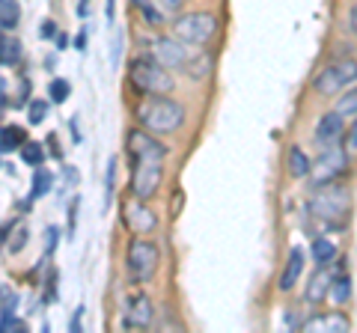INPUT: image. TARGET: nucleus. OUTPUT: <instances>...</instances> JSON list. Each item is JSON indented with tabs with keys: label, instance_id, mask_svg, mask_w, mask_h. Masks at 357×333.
<instances>
[{
	"label": "nucleus",
	"instance_id": "nucleus-1",
	"mask_svg": "<svg viewBox=\"0 0 357 333\" xmlns=\"http://www.w3.org/2000/svg\"><path fill=\"white\" fill-rule=\"evenodd\" d=\"M134 119L152 134H176L185 122V107L170 95H140L134 104Z\"/></svg>",
	"mask_w": 357,
	"mask_h": 333
},
{
	"label": "nucleus",
	"instance_id": "nucleus-2",
	"mask_svg": "<svg viewBox=\"0 0 357 333\" xmlns=\"http://www.w3.org/2000/svg\"><path fill=\"white\" fill-rule=\"evenodd\" d=\"M307 212L321 220V226L328 229H342L349 224V212H351V194L349 187H342L340 182L312 187V194L307 199Z\"/></svg>",
	"mask_w": 357,
	"mask_h": 333
},
{
	"label": "nucleus",
	"instance_id": "nucleus-3",
	"mask_svg": "<svg viewBox=\"0 0 357 333\" xmlns=\"http://www.w3.org/2000/svg\"><path fill=\"white\" fill-rule=\"evenodd\" d=\"M128 84H131V90L140 95H167V93H173V86H176L170 69L155 60V54H140V57L131 60Z\"/></svg>",
	"mask_w": 357,
	"mask_h": 333
},
{
	"label": "nucleus",
	"instance_id": "nucleus-4",
	"mask_svg": "<svg viewBox=\"0 0 357 333\" xmlns=\"http://www.w3.org/2000/svg\"><path fill=\"white\" fill-rule=\"evenodd\" d=\"M161 265V250L155 247V241L149 238H131L128 241V250H126V268H128V277L131 283H149L155 271Z\"/></svg>",
	"mask_w": 357,
	"mask_h": 333
},
{
	"label": "nucleus",
	"instance_id": "nucleus-5",
	"mask_svg": "<svg viewBox=\"0 0 357 333\" xmlns=\"http://www.w3.org/2000/svg\"><path fill=\"white\" fill-rule=\"evenodd\" d=\"M215 33H218V18L211 13H185L176 15L173 21V36H178L185 45L203 48L215 39Z\"/></svg>",
	"mask_w": 357,
	"mask_h": 333
},
{
	"label": "nucleus",
	"instance_id": "nucleus-6",
	"mask_svg": "<svg viewBox=\"0 0 357 333\" xmlns=\"http://www.w3.org/2000/svg\"><path fill=\"white\" fill-rule=\"evenodd\" d=\"M349 152H351V149H342L340 143H337V146L321 149V152H319V158L312 161V170H310L312 187H321V185L340 182L342 176L349 173Z\"/></svg>",
	"mask_w": 357,
	"mask_h": 333
},
{
	"label": "nucleus",
	"instance_id": "nucleus-7",
	"mask_svg": "<svg viewBox=\"0 0 357 333\" xmlns=\"http://www.w3.org/2000/svg\"><path fill=\"white\" fill-rule=\"evenodd\" d=\"M164 182V158H137L131 161V196L149 199L158 194Z\"/></svg>",
	"mask_w": 357,
	"mask_h": 333
},
{
	"label": "nucleus",
	"instance_id": "nucleus-8",
	"mask_svg": "<svg viewBox=\"0 0 357 333\" xmlns=\"http://www.w3.org/2000/svg\"><path fill=\"white\" fill-rule=\"evenodd\" d=\"M126 155H128V164L137 158H167V146L161 140H155L152 131L137 125L126 134Z\"/></svg>",
	"mask_w": 357,
	"mask_h": 333
},
{
	"label": "nucleus",
	"instance_id": "nucleus-9",
	"mask_svg": "<svg viewBox=\"0 0 357 333\" xmlns=\"http://www.w3.org/2000/svg\"><path fill=\"white\" fill-rule=\"evenodd\" d=\"M122 220L126 226L134 232V235H149V232L158 229V217L146 206V199H137V196H128L122 203Z\"/></svg>",
	"mask_w": 357,
	"mask_h": 333
},
{
	"label": "nucleus",
	"instance_id": "nucleus-10",
	"mask_svg": "<svg viewBox=\"0 0 357 333\" xmlns=\"http://www.w3.org/2000/svg\"><path fill=\"white\" fill-rule=\"evenodd\" d=\"M152 54L167 69H185L188 63V45L178 36H158L152 42Z\"/></svg>",
	"mask_w": 357,
	"mask_h": 333
},
{
	"label": "nucleus",
	"instance_id": "nucleus-11",
	"mask_svg": "<svg viewBox=\"0 0 357 333\" xmlns=\"http://www.w3.org/2000/svg\"><path fill=\"white\" fill-rule=\"evenodd\" d=\"M345 134V116H340L337 110H328L316 119V128H312V137H316L319 149H328V146H337Z\"/></svg>",
	"mask_w": 357,
	"mask_h": 333
},
{
	"label": "nucleus",
	"instance_id": "nucleus-12",
	"mask_svg": "<svg viewBox=\"0 0 357 333\" xmlns=\"http://www.w3.org/2000/svg\"><path fill=\"white\" fill-rule=\"evenodd\" d=\"M155 318V307L146 292H131L126 301V321L122 327H149Z\"/></svg>",
	"mask_w": 357,
	"mask_h": 333
},
{
	"label": "nucleus",
	"instance_id": "nucleus-13",
	"mask_svg": "<svg viewBox=\"0 0 357 333\" xmlns=\"http://www.w3.org/2000/svg\"><path fill=\"white\" fill-rule=\"evenodd\" d=\"M345 86H349V84H345V77H342V72H340L337 63L325 65V69H321L316 77H312V93H316V95H325V98L340 95Z\"/></svg>",
	"mask_w": 357,
	"mask_h": 333
},
{
	"label": "nucleus",
	"instance_id": "nucleus-14",
	"mask_svg": "<svg viewBox=\"0 0 357 333\" xmlns=\"http://www.w3.org/2000/svg\"><path fill=\"white\" fill-rule=\"evenodd\" d=\"M304 265H307V253L295 244V247L289 250L286 265H283V274H280V292H283V295H289V292H292V288L298 286L301 274H304Z\"/></svg>",
	"mask_w": 357,
	"mask_h": 333
},
{
	"label": "nucleus",
	"instance_id": "nucleus-15",
	"mask_svg": "<svg viewBox=\"0 0 357 333\" xmlns=\"http://www.w3.org/2000/svg\"><path fill=\"white\" fill-rule=\"evenodd\" d=\"M301 330H307V333H316V330H325V333H345V330H351V321H349V316H342L340 309H333V313L307 318Z\"/></svg>",
	"mask_w": 357,
	"mask_h": 333
},
{
	"label": "nucleus",
	"instance_id": "nucleus-16",
	"mask_svg": "<svg viewBox=\"0 0 357 333\" xmlns=\"http://www.w3.org/2000/svg\"><path fill=\"white\" fill-rule=\"evenodd\" d=\"M331 283H333V277L328 268H319L316 274L307 280V288H304V301L307 304H321L325 297H331Z\"/></svg>",
	"mask_w": 357,
	"mask_h": 333
},
{
	"label": "nucleus",
	"instance_id": "nucleus-17",
	"mask_svg": "<svg viewBox=\"0 0 357 333\" xmlns=\"http://www.w3.org/2000/svg\"><path fill=\"white\" fill-rule=\"evenodd\" d=\"M310 256H312V262H316L319 268H331V265L340 259V247L331 238L316 235V238H312V244H310Z\"/></svg>",
	"mask_w": 357,
	"mask_h": 333
},
{
	"label": "nucleus",
	"instance_id": "nucleus-18",
	"mask_svg": "<svg viewBox=\"0 0 357 333\" xmlns=\"http://www.w3.org/2000/svg\"><path fill=\"white\" fill-rule=\"evenodd\" d=\"M286 170L292 179H307L310 170H312V161L307 158V152L301 146H289V155H286Z\"/></svg>",
	"mask_w": 357,
	"mask_h": 333
},
{
	"label": "nucleus",
	"instance_id": "nucleus-19",
	"mask_svg": "<svg viewBox=\"0 0 357 333\" xmlns=\"http://www.w3.org/2000/svg\"><path fill=\"white\" fill-rule=\"evenodd\" d=\"M24 57V48H21V42L13 36V33H3V39H0V63H3V69H15Z\"/></svg>",
	"mask_w": 357,
	"mask_h": 333
},
{
	"label": "nucleus",
	"instance_id": "nucleus-20",
	"mask_svg": "<svg viewBox=\"0 0 357 333\" xmlns=\"http://www.w3.org/2000/svg\"><path fill=\"white\" fill-rule=\"evenodd\" d=\"M51 187H54V173L48 170V166H33V182H30V196L33 199H42V196H48L51 194Z\"/></svg>",
	"mask_w": 357,
	"mask_h": 333
},
{
	"label": "nucleus",
	"instance_id": "nucleus-21",
	"mask_svg": "<svg viewBox=\"0 0 357 333\" xmlns=\"http://www.w3.org/2000/svg\"><path fill=\"white\" fill-rule=\"evenodd\" d=\"M211 65H215V57L206 51H199L197 57H188V63H185V72H188V77H194V81H203V77H208L211 75Z\"/></svg>",
	"mask_w": 357,
	"mask_h": 333
},
{
	"label": "nucleus",
	"instance_id": "nucleus-22",
	"mask_svg": "<svg viewBox=\"0 0 357 333\" xmlns=\"http://www.w3.org/2000/svg\"><path fill=\"white\" fill-rule=\"evenodd\" d=\"M18 155H21V164H27V166H42L45 158H48V146H45V143H39V140H27L24 146L18 149Z\"/></svg>",
	"mask_w": 357,
	"mask_h": 333
},
{
	"label": "nucleus",
	"instance_id": "nucleus-23",
	"mask_svg": "<svg viewBox=\"0 0 357 333\" xmlns=\"http://www.w3.org/2000/svg\"><path fill=\"white\" fill-rule=\"evenodd\" d=\"M0 149H3V155L9 152H18L21 146L27 143V134H24V128H18V125H3V131H0Z\"/></svg>",
	"mask_w": 357,
	"mask_h": 333
},
{
	"label": "nucleus",
	"instance_id": "nucleus-24",
	"mask_svg": "<svg viewBox=\"0 0 357 333\" xmlns=\"http://www.w3.org/2000/svg\"><path fill=\"white\" fill-rule=\"evenodd\" d=\"M21 21V3L18 0H0V27L3 33H13Z\"/></svg>",
	"mask_w": 357,
	"mask_h": 333
},
{
	"label": "nucleus",
	"instance_id": "nucleus-25",
	"mask_svg": "<svg viewBox=\"0 0 357 333\" xmlns=\"http://www.w3.org/2000/svg\"><path fill=\"white\" fill-rule=\"evenodd\" d=\"M340 116L345 119H354L357 116V86H345V90L337 95V104H333Z\"/></svg>",
	"mask_w": 357,
	"mask_h": 333
},
{
	"label": "nucleus",
	"instance_id": "nucleus-26",
	"mask_svg": "<svg viewBox=\"0 0 357 333\" xmlns=\"http://www.w3.org/2000/svg\"><path fill=\"white\" fill-rule=\"evenodd\" d=\"M331 297H333V304H337V307H342V304L351 301V277H349V274L333 277V283H331Z\"/></svg>",
	"mask_w": 357,
	"mask_h": 333
},
{
	"label": "nucleus",
	"instance_id": "nucleus-27",
	"mask_svg": "<svg viewBox=\"0 0 357 333\" xmlns=\"http://www.w3.org/2000/svg\"><path fill=\"white\" fill-rule=\"evenodd\" d=\"M114 191H116V158L107 161V170H105V199H102V212L107 215L110 203H114Z\"/></svg>",
	"mask_w": 357,
	"mask_h": 333
},
{
	"label": "nucleus",
	"instance_id": "nucleus-28",
	"mask_svg": "<svg viewBox=\"0 0 357 333\" xmlns=\"http://www.w3.org/2000/svg\"><path fill=\"white\" fill-rule=\"evenodd\" d=\"M72 95V84L66 81V77H54V81L48 84V98L51 104H66Z\"/></svg>",
	"mask_w": 357,
	"mask_h": 333
},
{
	"label": "nucleus",
	"instance_id": "nucleus-29",
	"mask_svg": "<svg viewBox=\"0 0 357 333\" xmlns=\"http://www.w3.org/2000/svg\"><path fill=\"white\" fill-rule=\"evenodd\" d=\"M48 104H51V98H30L27 102V122L30 125H42L45 116H48Z\"/></svg>",
	"mask_w": 357,
	"mask_h": 333
},
{
	"label": "nucleus",
	"instance_id": "nucleus-30",
	"mask_svg": "<svg viewBox=\"0 0 357 333\" xmlns=\"http://www.w3.org/2000/svg\"><path fill=\"white\" fill-rule=\"evenodd\" d=\"M13 235H15V238L6 241V250H9V253H21V250L27 247V241H30V229H27V226H15Z\"/></svg>",
	"mask_w": 357,
	"mask_h": 333
},
{
	"label": "nucleus",
	"instance_id": "nucleus-31",
	"mask_svg": "<svg viewBox=\"0 0 357 333\" xmlns=\"http://www.w3.org/2000/svg\"><path fill=\"white\" fill-rule=\"evenodd\" d=\"M137 9H140V15H143V21H146L149 27H161V24H164V15H161V9H155L152 3H146V0H140V3H137Z\"/></svg>",
	"mask_w": 357,
	"mask_h": 333
},
{
	"label": "nucleus",
	"instance_id": "nucleus-32",
	"mask_svg": "<svg viewBox=\"0 0 357 333\" xmlns=\"http://www.w3.org/2000/svg\"><path fill=\"white\" fill-rule=\"evenodd\" d=\"M57 241H60V229H57V226H45V259H48L51 253H54Z\"/></svg>",
	"mask_w": 357,
	"mask_h": 333
},
{
	"label": "nucleus",
	"instance_id": "nucleus-33",
	"mask_svg": "<svg viewBox=\"0 0 357 333\" xmlns=\"http://www.w3.org/2000/svg\"><path fill=\"white\" fill-rule=\"evenodd\" d=\"M45 146H48V155H51V158L63 161V149H60V143H57V134H48V137H45Z\"/></svg>",
	"mask_w": 357,
	"mask_h": 333
},
{
	"label": "nucleus",
	"instance_id": "nucleus-34",
	"mask_svg": "<svg viewBox=\"0 0 357 333\" xmlns=\"http://www.w3.org/2000/svg\"><path fill=\"white\" fill-rule=\"evenodd\" d=\"M77 206H81V199H72V203H69V238L75 235V229H77Z\"/></svg>",
	"mask_w": 357,
	"mask_h": 333
},
{
	"label": "nucleus",
	"instance_id": "nucleus-35",
	"mask_svg": "<svg viewBox=\"0 0 357 333\" xmlns=\"http://www.w3.org/2000/svg\"><path fill=\"white\" fill-rule=\"evenodd\" d=\"M81 325H84V304L72 313V318H69V330H72V333H81Z\"/></svg>",
	"mask_w": 357,
	"mask_h": 333
},
{
	"label": "nucleus",
	"instance_id": "nucleus-36",
	"mask_svg": "<svg viewBox=\"0 0 357 333\" xmlns=\"http://www.w3.org/2000/svg\"><path fill=\"white\" fill-rule=\"evenodd\" d=\"M57 24H54V21H45V24H42V30H39V36L42 39H54V36H57Z\"/></svg>",
	"mask_w": 357,
	"mask_h": 333
},
{
	"label": "nucleus",
	"instance_id": "nucleus-37",
	"mask_svg": "<svg viewBox=\"0 0 357 333\" xmlns=\"http://www.w3.org/2000/svg\"><path fill=\"white\" fill-rule=\"evenodd\" d=\"M89 13H93V0H81V3H77V18L86 21Z\"/></svg>",
	"mask_w": 357,
	"mask_h": 333
},
{
	"label": "nucleus",
	"instance_id": "nucleus-38",
	"mask_svg": "<svg viewBox=\"0 0 357 333\" xmlns=\"http://www.w3.org/2000/svg\"><path fill=\"white\" fill-rule=\"evenodd\" d=\"M86 42H89V36H86V30H81V33H77V36H75V48H77V51H81V54H86Z\"/></svg>",
	"mask_w": 357,
	"mask_h": 333
},
{
	"label": "nucleus",
	"instance_id": "nucleus-39",
	"mask_svg": "<svg viewBox=\"0 0 357 333\" xmlns=\"http://www.w3.org/2000/svg\"><path fill=\"white\" fill-rule=\"evenodd\" d=\"M349 149H351V152H357V116H354L351 128H349Z\"/></svg>",
	"mask_w": 357,
	"mask_h": 333
},
{
	"label": "nucleus",
	"instance_id": "nucleus-40",
	"mask_svg": "<svg viewBox=\"0 0 357 333\" xmlns=\"http://www.w3.org/2000/svg\"><path fill=\"white\" fill-rule=\"evenodd\" d=\"M105 15H107V24L116 18V0H105Z\"/></svg>",
	"mask_w": 357,
	"mask_h": 333
},
{
	"label": "nucleus",
	"instance_id": "nucleus-41",
	"mask_svg": "<svg viewBox=\"0 0 357 333\" xmlns=\"http://www.w3.org/2000/svg\"><path fill=\"white\" fill-rule=\"evenodd\" d=\"M69 128H72V137H75V143H84V134H81V125H77V116H72V122H69Z\"/></svg>",
	"mask_w": 357,
	"mask_h": 333
},
{
	"label": "nucleus",
	"instance_id": "nucleus-42",
	"mask_svg": "<svg viewBox=\"0 0 357 333\" xmlns=\"http://www.w3.org/2000/svg\"><path fill=\"white\" fill-rule=\"evenodd\" d=\"M54 45H57V51H66V48H69V36H66V33L60 30L57 36H54Z\"/></svg>",
	"mask_w": 357,
	"mask_h": 333
},
{
	"label": "nucleus",
	"instance_id": "nucleus-43",
	"mask_svg": "<svg viewBox=\"0 0 357 333\" xmlns=\"http://www.w3.org/2000/svg\"><path fill=\"white\" fill-rule=\"evenodd\" d=\"M119 54H122V36L114 39V57H110V63H114V65H119Z\"/></svg>",
	"mask_w": 357,
	"mask_h": 333
},
{
	"label": "nucleus",
	"instance_id": "nucleus-44",
	"mask_svg": "<svg viewBox=\"0 0 357 333\" xmlns=\"http://www.w3.org/2000/svg\"><path fill=\"white\" fill-rule=\"evenodd\" d=\"M349 27H351V33L357 36V3L349 9Z\"/></svg>",
	"mask_w": 357,
	"mask_h": 333
},
{
	"label": "nucleus",
	"instance_id": "nucleus-45",
	"mask_svg": "<svg viewBox=\"0 0 357 333\" xmlns=\"http://www.w3.org/2000/svg\"><path fill=\"white\" fill-rule=\"evenodd\" d=\"M178 206H182V196H178V194H173V212H170L173 217L178 215Z\"/></svg>",
	"mask_w": 357,
	"mask_h": 333
}]
</instances>
